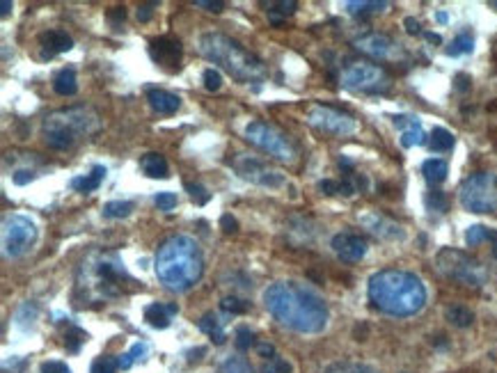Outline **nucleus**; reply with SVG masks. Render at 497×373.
Masks as SVG:
<instances>
[{
	"instance_id": "18",
	"label": "nucleus",
	"mask_w": 497,
	"mask_h": 373,
	"mask_svg": "<svg viewBox=\"0 0 497 373\" xmlns=\"http://www.w3.org/2000/svg\"><path fill=\"white\" fill-rule=\"evenodd\" d=\"M395 121V126H399L401 131V147H406V149H411V147H420V144H426V133L422 131V124L417 117H411V115H395L392 117Z\"/></svg>"
},
{
	"instance_id": "14",
	"label": "nucleus",
	"mask_w": 497,
	"mask_h": 373,
	"mask_svg": "<svg viewBox=\"0 0 497 373\" xmlns=\"http://www.w3.org/2000/svg\"><path fill=\"white\" fill-rule=\"evenodd\" d=\"M355 48L362 50L364 55H369L373 60H392L399 53V44L387 34L380 32H369L362 34V37L355 39Z\"/></svg>"
},
{
	"instance_id": "7",
	"label": "nucleus",
	"mask_w": 497,
	"mask_h": 373,
	"mask_svg": "<svg viewBox=\"0 0 497 373\" xmlns=\"http://www.w3.org/2000/svg\"><path fill=\"white\" fill-rule=\"evenodd\" d=\"M94 262L90 264H83V271L92 275V286L99 291V296L103 298H112V296H119L121 293V282H128L133 284L131 275L124 271V264L119 262L115 255L110 252H97L92 257Z\"/></svg>"
},
{
	"instance_id": "40",
	"label": "nucleus",
	"mask_w": 497,
	"mask_h": 373,
	"mask_svg": "<svg viewBox=\"0 0 497 373\" xmlns=\"http://www.w3.org/2000/svg\"><path fill=\"white\" fill-rule=\"evenodd\" d=\"M202 78H204V88H206L208 92H218V90H220L223 76H220V72H218V69H204Z\"/></svg>"
},
{
	"instance_id": "17",
	"label": "nucleus",
	"mask_w": 497,
	"mask_h": 373,
	"mask_svg": "<svg viewBox=\"0 0 497 373\" xmlns=\"http://www.w3.org/2000/svg\"><path fill=\"white\" fill-rule=\"evenodd\" d=\"M360 222L364 229H369L373 236H378L383 240H401L406 236V231L401 224H397L395 220L385 218V215H380L376 211H367L360 215Z\"/></svg>"
},
{
	"instance_id": "13",
	"label": "nucleus",
	"mask_w": 497,
	"mask_h": 373,
	"mask_svg": "<svg viewBox=\"0 0 497 373\" xmlns=\"http://www.w3.org/2000/svg\"><path fill=\"white\" fill-rule=\"evenodd\" d=\"M307 121L314 128H319V131L333 133V135H351L357 128L355 119L348 115V112L337 110L333 106H321V103L310 108Z\"/></svg>"
},
{
	"instance_id": "51",
	"label": "nucleus",
	"mask_w": 497,
	"mask_h": 373,
	"mask_svg": "<svg viewBox=\"0 0 497 373\" xmlns=\"http://www.w3.org/2000/svg\"><path fill=\"white\" fill-rule=\"evenodd\" d=\"M404 23H406V30L411 32V34H420V32H422V30H420V28H422L420 21H415L413 16H408V19H406Z\"/></svg>"
},
{
	"instance_id": "21",
	"label": "nucleus",
	"mask_w": 497,
	"mask_h": 373,
	"mask_svg": "<svg viewBox=\"0 0 497 373\" xmlns=\"http://www.w3.org/2000/svg\"><path fill=\"white\" fill-rule=\"evenodd\" d=\"M147 101H150V106L159 112V115H174V112L181 108V99L177 94L165 92V90H150Z\"/></svg>"
},
{
	"instance_id": "30",
	"label": "nucleus",
	"mask_w": 497,
	"mask_h": 373,
	"mask_svg": "<svg viewBox=\"0 0 497 373\" xmlns=\"http://www.w3.org/2000/svg\"><path fill=\"white\" fill-rule=\"evenodd\" d=\"M150 353V346H147L145 341H138V344H133L131 346V351L128 353H124V355H119V369L121 371H126V369H131L133 367L135 362H140V360H145V355Z\"/></svg>"
},
{
	"instance_id": "1",
	"label": "nucleus",
	"mask_w": 497,
	"mask_h": 373,
	"mask_svg": "<svg viewBox=\"0 0 497 373\" xmlns=\"http://www.w3.org/2000/svg\"><path fill=\"white\" fill-rule=\"evenodd\" d=\"M264 305L275 320L300 334L324 332L330 318L328 305L317 291L298 282H275L264 291Z\"/></svg>"
},
{
	"instance_id": "26",
	"label": "nucleus",
	"mask_w": 497,
	"mask_h": 373,
	"mask_svg": "<svg viewBox=\"0 0 497 373\" xmlns=\"http://www.w3.org/2000/svg\"><path fill=\"white\" fill-rule=\"evenodd\" d=\"M422 175L431 186H438V184H442L444 179H447L449 168L442 158H429V161H424V165H422Z\"/></svg>"
},
{
	"instance_id": "19",
	"label": "nucleus",
	"mask_w": 497,
	"mask_h": 373,
	"mask_svg": "<svg viewBox=\"0 0 497 373\" xmlns=\"http://www.w3.org/2000/svg\"><path fill=\"white\" fill-rule=\"evenodd\" d=\"M179 307L174 302H152V305L145 307V320L152 327L165 330L172 323V316L177 314Z\"/></svg>"
},
{
	"instance_id": "39",
	"label": "nucleus",
	"mask_w": 497,
	"mask_h": 373,
	"mask_svg": "<svg viewBox=\"0 0 497 373\" xmlns=\"http://www.w3.org/2000/svg\"><path fill=\"white\" fill-rule=\"evenodd\" d=\"M85 339H87V334L83 332V330L72 327V330H69V332L65 334V346H67V348L72 351V353H76L78 348H81V344H83Z\"/></svg>"
},
{
	"instance_id": "15",
	"label": "nucleus",
	"mask_w": 497,
	"mask_h": 373,
	"mask_svg": "<svg viewBox=\"0 0 497 373\" xmlns=\"http://www.w3.org/2000/svg\"><path fill=\"white\" fill-rule=\"evenodd\" d=\"M150 55L163 69L177 72L181 62V41L174 37H156L150 41Z\"/></svg>"
},
{
	"instance_id": "11",
	"label": "nucleus",
	"mask_w": 497,
	"mask_h": 373,
	"mask_svg": "<svg viewBox=\"0 0 497 373\" xmlns=\"http://www.w3.org/2000/svg\"><path fill=\"white\" fill-rule=\"evenodd\" d=\"M37 240V224L28 215L14 213L3 222V252L5 257H23Z\"/></svg>"
},
{
	"instance_id": "2",
	"label": "nucleus",
	"mask_w": 497,
	"mask_h": 373,
	"mask_svg": "<svg viewBox=\"0 0 497 373\" xmlns=\"http://www.w3.org/2000/svg\"><path fill=\"white\" fill-rule=\"evenodd\" d=\"M371 305L387 316L406 318L420 314L426 305V286L415 273L387 268L371 275L367 286Z\"/></svg>"
},
{
	"instance_id": "54",
	"label": "nucleus",
	"mask_w": 497,
	"mask_h": 373,
	"mask_svg": "<svg viewBox=\"0 0 497 373\" xmlns=\"http://www.w3.org/2000/svg\"><path fill=\"white\" fill-rule=\"evenodd\" d=\"M12 3H10V0H3V3H0V14H3V16H7V14H10L12 12Z\"/></svg>"
},
{
	"instance_id": "53",
	"label": "nucleus",
	"mask_w": 497,
	"mask_h": 373,
	"mask_svg": "<svg viewBox=\"0 0 497 373\" xmlns=\"http://www.w3.org/2000/svg\"><path fill=\"white\" fill-rule=\"evenodd\" d=\"M124 16H126L124 7H115V10L110 12V21L117 25V21H124Z\"/></svg>"
},
{
	"instance_id": "56",
	"label": "nucleus",
	"mask_w": 497,
	"mask_h": 373,
	"mask_svg": "<svg viewBox=\"0 0 497 373\" xmlns=\"http://www.w3.org/2000/svg\"><path fill=\"white\" fill-rule=\"evenodd\" d=\"M468 76H456V83H458V90H468Z\"/></svg>"
},
{
	"instance_id": "16",
	"label": "nucleus",
	"mask_w": 497,
	"mask_h": 373,
	"mask_svg": "<svg viewBox=\"0 0 497 373\" xmlns=\"http://www.w3.org/2000/svg\"><path fill=\"white\" fill-rule=\"evenodd\" d=\"M333 250H335V255L342 259V262L355 264V262H360V259H364L369 245H367V240L360 236V233L342 231L333 238Z\"/></svg>"
},
{
	"instance_id": "41",
	"label": "nucleus",
	"mask_w": 497,
	"mask_h": 373,
	"mask_svg": "<svg viewBox=\"0 0 497 373\" xmlns=\"http://www.w3.org/2000/svg\"><path fill=\"white\" fill-rule=\"evenodd\" d=\"M252 346H255V334L250 332V327H239L237 330V348L250 351Z\"/></svg>"
},
{
	"instance_id": "29",
	"label": "nucleus",
	"mask_w": 497,
	"mask_h": 373,
	"mask_svg": "<svg viewBox=\"0 0 497 373\" xmlns=\"http://www.w3.org/2000/svg\"><path fill=\"white\" fill-rule=\"evenodd\" d=\"M199 330L204 334H208L216 344H225V330H223V320H218V316L213 314H204L202 320H199Z\"/></svg>"
},
{
	"instance_id": "50",
	"label": "nucleus",
	"mask_w": 497,
	"mask_h": 373,
	"mask_svg": "<svg viewBox=\"0 0 497 373\" xmlns=\"http://www.w3.org/2000/svg\"><path fill=\"white\" fill-rule=\"evenodd\" d=\"M32 179V172H28V170H16L14 175H12V181L16 186H23V184H28V181Z\"/></svg>"
},
{
	"instance_id": "57",
	"label": "nucleus",
	"mask_w": 497,
	"mask_h": 373,
	"mask_svg": "<svg viewBox=\"0 0 497 373\" xmlns=\"http://www.w3.org/2000/svg\"><path fill=\"white\" fill-rule=\"evenodd\" d=\"M435 19H438L440 23H447L449 16H447V12H438V14H435Z\"/></svg>"
},
{
	"instance_id": "58",
	"label": "nucleus",
	"mask_w": 497,
	"mask_h": 373,
	"mask_svg": "<svg viewBox=\"0 0 497 373\" xmlns=\"http://www.w3.org/2000/svg\"><path fill=\"white\" fill-rule=\"evenodd\" d=\"M491 7H497V0H493V3H491Z\"/></svg>"
},
{
	"instance_id": "22",
	"label": "nucleus",
	"mask_w": 497,
	"mask_h": 373,
	"mask_svg": "<svg viewBox=\"0 0 497 373\" xmlns=\"http://www.w3.org/2000/svg\"><path fill=\"white\" fill-rule=\"evenodd\" d=\"M140 170L152 179H168L170 177V165L161 154H145L140 158Z\"/></svg>"
},
{
	"instance_id": "31",
	"label": "nucleus",
	"mask_w": 497,
	"mask_h": 373,
	"mask_svg": "<svg viewBox=\"0 0 497 373\" xmlns=\"http://www.w3.org/2000/svg\"><path fill=\"white\" fill-rule=\"evenodd\" d=\"M475 50V37L470 32H460L458 37H454L451 46L447 48V55L456 57V55H468Z\"/></svg>"
},
{
	"instance_id": "36",
	"label": "nucleus",
	"mask_w": 497,
	"mask_h": 373,
	"mask_svg": "<svg viewBox=\"0 0 497 373\" xmlns=\"http://www.w3.org/2000/svg\"><path fill=\"white\" fill-rule=\"evenodd\" d=\"M119 371V360L110 358V355H103V358L94 360L92 373H117Z\"/></svg>"
},
{
	"instance_id": "8",
	"label": "nucleus",
	"mask_w": 497,
	"mask_h": 373,
	"mask_svg": "<svg viewBox=\"0 0 497 373\" xmlns=\"http://www.w3.org/2000/svg\"><path fill=\"white\" fill-rule=\"evenodd\" d=\"M458 202L470 213H495L497 211V175L477 172L468 177L458 188Z\"/></svg>"
},
{
	"instance_id": "38",
	"label": "nucleus",
	"mask_w": 497,
	"mask_h": 373,
	"mask_svg": "<svg viewBox=\"0 0 497 373\" xmlns=\"http://www.w3.org/2000/svg\"><path fill=\"white\" fill-rule=\"evenodd\" d=\"M266 7H270V16H275V14H280V16H289L296 12V7H298V3L296 0H277V3H268Z\"/></svg>"
},
{
	"instance_id": "55",
	"label": "nucleus",
	"mask_w": 497,
	"mask_h": 373,
	"mask_svg": "<svg viewBox=\"0 0 497 373\" xmlns=\"http://www.w3.org/2000/svg\"><path fill=\"white\" fill-rule=\"evenodd\" d=\"M424 37L431 41V44H442V37L440 34H435V32H424Z\"/></svg>"
},
{
	"instance_id": "49",
	"label": "nucleus",
	"mask_w": 497,
	"mask_h": 373,
	"mask_svg": "<svg viewBox=\"0 0 497 373\" xmlns=\"http://www.w3.org/2000/svg\"><path fill=\"white\" fill-rule=\"evenodd\" d=\"M220 227H223V231L234 233V231L239 229V222H237V218H232V215H223V218H220Z\"/></svg>"
},
{
	"instance_id": "52",
	"label": "nucleus",
	"mask_w": 497,
	"mask_h": 373,
	"mask_svg": "<svg viewBox=\"0 0 497 373\" xmlns=\"http://www.w3.org/2000/svg\"><path fill=\"white\" fill-rule=\"evenodd\" d=\"M138 19H140V21H150L152 19V5L138 7Z\"/></svg>"
},
{
	"instance_id": "43",
	"label": "nucleus",
	"mask_w": 497,
	"mask_h": 373,
	"mask_svg": "<svg viewBox=\"0 0 497 373\" xmlns=\"http://www.w3.org/2000/svg\"><path fill=\"white\" fill-rule=\"evenodd\" d=\"M220 373H252V369L243 360H227L220 367Z\"/></svg>"
},
{
	"instance_id": "42",
	"label": "nucleus",
	"mask_w": 497,
	"mask_h": 373,
	"mask_svg": "<svg viewBox=\"0 0 497 373\" xmlns=\"http://www.w3.org/2000/svg\"><path fill=\"white\" fill-rule=\"evenodd\" d=\"M154 204L159 206V211H172L177 206V195L174 193H159L154 197Z\"/></svg>"
},
{
	"instance_id": "33",
	"label": "nucleus",
	"mask_w": 497,
	"mask_h": 373,
	"mask_svg": "<svg viewBox=\"0 0 497 373\" xmlns=\"http://www.w3.org/2000/svg\"><path fill=\"white\" fill-rule=\"evenodd\" d=\"M133 209H135L133 202H108L103 204V218H112V220L128 218V215L133 213Z\"/></svg>"
},
{
	"instance_id": "12",
	"label": "nucleus",
	"mask_w": 497,
	"mask_h": 373,
	"mask_svg": "<svg viewBox=\"0 0 497 373\" xmlns=\"http://www.w3.org/2000/svg\"><path fill=\"white\" fill-rule=\"evenodd\" d=\"M230 165L239 175L252 181L257 186H264V188H282L284 186V175L277 170H270L266 163H261L259 158L250 154H234V158H230Z\"/></svg>"
},
{
	"instance_id": "35",
	"label": "nucleus",
	"mask_w": 497,
	"mask_h": 373,
	"mask_svg": "<svg viewBox=\"0 0 497 373\" xmlns=\"http://www.w3.org/2000/svg\"><path fill=\"white\" fill-rule=\"evenodd\" d=\"M220 309L227 311V314H246V311L250 309V302L241 300L237 296H227L220 300Z\"/></svg>"
},
{
	"instance_id": "27",
	"label": "nucleus",
	"mask_w": 497,
	"mask_h": 373,
	"mask_svg": "<svg viewBox=\"0 0 497 373\" xmlns=\"http://www.w3.org/2000/svg\"><path fill=\"white\" fill-rule=\"evenodd\" d=\"M454 135H451L447 128H433V133H431V140H429V147H431V151L435 154H444V151H451L454 149Z\"/></svg>"
},
{
	"instance_id": "5",
	"label": "nucleus",
	"mask_w": 497,
	"mask_h": 373,
	"mask_svg": "<svg viewBox=\"0 0 497 373\" xmlns=\"http://www.w3.org/2000/svg\"><path fill=\"white\" fill-rule=\"evenodd\" d=\"M101 126L99 115L92 108L76 106V108H62L46 115L41 126V135L51 149L65 151L83 140V137L97 133Z\"/></svg>"
},
{
	"instance_id": "6",
	"label": "nucleus",
	"mask_w": 497,
	"mask_h": 373,
	"mask_svg": "<svg viewBox=\"0 0 497 373\" xmlns=\"http://www.w3.org/2000/svg\"><path fill=\"white\" fill-rule=\"evenodd\" d=\"M435 268L451 282H458L463 286H484L486 284V271L484 266L472 259L463 250L454 247H442L438 257H435Z\"/></svg>"
},
{
	"instance_id": "45",
	"label": "nucleus",
	"mask_w": 497,
	"mask_h": 373,
	"mask_svg": "<svg viewBox=\"0 0 497 373\" xmlns=\"http://www.w3.org/2000/svg\"><path fill=\"white\" fill-rule=\"evenodd\" d=\"M264 373H291V364L280 358H270V364L264 367Z\"/></svg>"
},
{
	"instance_id": "48",
	"label": "nucleus",
	"mask_w": 497,
	"mask_h": 373,
	"mask_svg": "<svg viewBox=\"0 0 497 373\" xmlns=\"http://www.w3.org/2000/svg\"><path fill=\"white\" fill-rule=\"evenodd\" d=\"M319 190L324 195H339V181H333V179H326L319 184Z\"/></svg>"
},
{
	"instance_id": "25",
	"label": "nucleus",
	"mask_w": 497,
	"mask_h": 373,
	"mask_svg": "<svg viewBox=\"0 0 497 373\" xmlns=\"http://www.w3.org/2000/svg\"><path fill=\"white\" fill-rule=\"evenodd\" d=\"M53 90L60 94V97H74V94L78 92V81H76L74 69H60L53 78Z\"/></svg>"
},
{
	"instance_id": "10",
	"label": "nucleus",
	"mask_w": 497,
	"mask_h": 373,
	"mask_svg": "<svg viewBox=\"0 0 497 373\" xmlns=\"http://www.w3.org/2000/svg\"><path fill=\"white\" fill-rule=\"evenodd\" d=\"M342 88L360 94H383L390 90V76L371 62H353L342 72Z\"/></svg>"
},
{
	"instance_id": "20",
	"label": "nucleus",
	"mask_w": 497,
	"mask_h": 373,
	"mask_svg": "<svg viewBox=\"0 0 497 373\" xmlns=\"http://www.w3.org/2000/svg\"><path fill=\"white\" fill-rule=\"evenodd\" d=\"M41 46H44V57H53L55 53H67V50L74 48V39L69 37L65 30H51L44 32L41 37Z\"/></svg>"
},
{
	"instance_id": "24",
	"label": "nucleus",
	"mask_w": 497,
	"mask_h": 373,
	"mask_svg": "<svg viewBox=\"0 0 497 373\" xmlns=\"http://www.w3.org/2000/svg\"><path fill=\"white\" fill-rule=\"evenodd\" d=\"M387 7H390V3H385V0H348V3H344V10L353 16L385 12Z\"/></svg>"
},
{
	"instance_id": "46",
	"label": "nucleus",
	"mask_w": 497,
	"mask_h": 373,
	"mask_svg": "<svg viewBox=\"0 0 497 373\" xmlns=\"http://www.w3.org/2000/svg\"><path fill=\"white\" fill-rule=\"evenodd\" d=\"M39 373H72V369H69L65 362H60V360H51V362H44V364H41Z\"/></svg>"
},
{
	"instance_id": "28",
	"label": "nucleus",
	"mask_w": 497,
	"mask_h": 373,
	"mask_svg": "<svg viewBox=\"0 0 497 373\" xmlns=\"http://www.w3.org/2000/svg\"><path fill=\"white\" fill-rule=\"evenodd\" d=\"M484 240H491L497 245V231L493 229H486L484 224H472L468 231H465V243H468V247H477V245H482Z\"/></svg>"
},
{
	"instance_id": "44",
	"label": "nucleus",
	"mask_w": 497,
	"mask_h": 373,
	"mask_svg": "<svg viewBox=\"0 0 497 373\" xmlns=\"http://www.w3.org/2000/svg\"><path fill=\"white\" fill-rule=\"evenodd\" d=\"M426 204H429V209L433 211H447V199H444L442 193H438V190H433V193L426 197Z\"/></svg>"
},
{
	"instance_id": "23",
	"label": "nucleus",
	"mask_w": 497,
	"mask_h": 373,
	"mask_svg": "<svg viewBox=\"0 0 497 373\" xmlns=\"http://www.w3.org/2000/svg\"><path fill=\"white\" fill-rule=\"evenodd\" d=\"M103 177H106V168H103V165H94L90 175L72 179V188L78 190V193H94V190L101 186Z\"/></svg>"
},
{
	"instance_id": "3",
	"label": "nucleus",
	"mask_w": 497,
	"mask_h": 373,
	"mask_svg": "<svg viewBox=\"0 0 497 373\" xmlns=\"http://www.w3.org/2000/svg\"><path fill=\"white\" fill-rule=\"evenodd\" d=\"M159 282L170 291H188L204 273L202 250L190 236H172L163 243L154 259Z\"/></svg>"
},
{
	"instance_id": "37",
	"label": "nucleus",
	"mask_w": 497,
	"mask_h": 373,
	"mask_svg": "<svg viewBox=\"0 0 497 373\" xmlns=\"http://www.w3.org/2000/svg\"><path fill=\"white\" fill-rule=\"evenodd\" d=\"M186 190H188L190 199H193L197 206H204L208 199H211V193H208L202 184H186Z\"/></svg>"
},
{
	"instance_id": "4",
	"label": "nucleus",
	"mask_w": 497,
	"mask_h": 373,
	"mask_svg": "<svg viewBox=\"0 0 497 373\" xmlns=\"http://www.w3.org/2000/svg\"><path fill=\"white\" fill-rule=\"evenodd\" d=\"M199 53L208 62L223 67L239 83H259L266 78L264 62L223 32H204L199 37Z\"/></svg>"
},
{
	"instance_id": "32",
	"label": "nucleus",
	"mask_w": 497,
	"mask_h": 373,
	"mask_svg": "<svg viewBox=\"0 0 497 373\" xmlns=\"http://www.w3.org/2000/svg\"><path fill=\"white\" fill-rule=\"evenodd\" d=\"M447 320L451 325H456V327H470L472 325V320H475V314L472 311H470L468 307H463V305H454V307H449L447 309Z\"/></svg>"
},
{
	"instance_id": "34",
	"label": "nucleus",
	"mask_w": 497,
	"mask_h": 373,
	"mask_svg": "<svg viewBox=\"0 0 497 373\" xmlns=\"http://www.w3.org/2000/svg\"><path fill=\"white\" fill-rule=\"evenodd\" d=\"M326 373H378L373 371L367 364H357V362H337V364H330L326 369Z\"/></svg>"
},
{
	"instance_id": "9",
	"label": "nucleus",
	"mask_w": 497,
	"mask_h": 373,
	"mask_svg": "<svg viewBox=\"0 0 497 373\" xmlns=\"http://www.w3.org/2000/svg\"><path fill=\"white\" fill-rule=\"evenodd\" d=\"M246 140L255 144L257 149L266 151L270 158L280 163H293L296 161V149L282 131H277L275 126L266 124V121H250L246 126Z\"/></svg>"
},
{
	"instance_id": "47",
	"label": "nucleus",
	"mask_w": 497,
	"mask_h": 373,
	"mask_svg": "<svg viewBox=\"0 0 497 373\" xmlns=\"http://www.w3.org/2000/svg\"><path fill=\"white\" fill-rule=\"evenodd\" d=\"M195 7H204L206 12H223L225 10V3L223 0H195Z\"/></svg>"
}]
</instances>
